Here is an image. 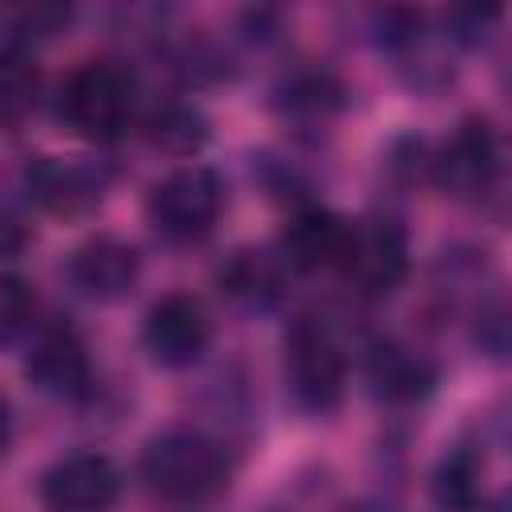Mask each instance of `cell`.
Masks as SVG:
<instances>
[{
    "label": "cell",
    "instance_id": "obj_1",
    "mask_svg": "<svg viewBox=\"0 0 512 512\" xmlns=\"http://www.w3.org/2000/svg\"><path fill=\"white\" fill-rule=\"evenodd\" d=\"M140 480L168 508H200L224 492L228 456L200 428H164L140 452Z\"/></svg>",
    "mask_w": 512,
    "mask_h": 512
},
{
    "label": "cell",
    "instance_id": "obj_2",
    "mask_svg": "<svg viewBox=\"0 0 512 512\" xmlns=\"http://www.w3.org/2000/svg\"><path fill=\"white\" fill-rule=\"evenodd\" d=\"M348 384V356L336 332L316 320L300 316L284 332V388L288 400L308 416H328L340 408Z\"/></svg>",
    "mask_w": 512,
    "mask_h": 512
},
{
    "label": "cell",
    "instance_id": "obj_3",
    "mask_svg": "<svg viewBox=\"0 0 512 512\" xmlns=\"http://www.w3.org/2000/svg\"><path fill=\"white\" fill-rule=\"evenodd\" d=\"M136 104V80L116 60H88L60 88V116L88 140H116Z\"/></svg>",
    "mask_w": 512,
    "mask_h": 512
},
{
    "label": "cell",
    "instance_id": "obj_4",
    "mask_svg": "<svg viewBox=\"0 0 512 512\" xmlns=\"http://www.w3.org/2000/svg\"><path fill=\"white\" fill-rule=\"evenodd\" d=\"M224 212V180L204 164H184L168 172L148 192V220L172 244L204 240Z\"/></svg>",
    "mask_w": 512,
    "mask_h": 512
},
{
    "label": "cell",
    "instance_id": "obj_5",
    "mask_svg": "<svg viewBox=\"0 0 512 512\" xmlns=\"http://www.w3.org/2000/svg\"><path fill=\"white\" fill-rule=\"evenodd\" d=\"M432 180L456 200H480L500 180V136L488 116H464L428 164Z\"/></svg>",
    "mask_w": 512,
    "mask_h": 512
},
{
    "label": "cell",
    "instance_id": "obj_6",
    "mask_svg": "<svg viewBox=\"0 0 512 512\" xmlns=\"http://www.w3.org/2000/svg\"><path fill=\"white\" fill-rule=\"evenodd\" d=\"M348 284L364 296H388L408 276V236L392 216H368L352 224L348 252L340 260Z\"/></svg>",
    "mask_w": 512,
    "mask_h": 512
},
{
    "label": "cell",
    "instance_id": "obj_7",
    "mask_svg": "<svg viewBox=\"0 0 512 512\" xmlns=\"http://www.w3.org/2000/svg\"><path fill=\"white\" fill-rule=\"evenodd\" d=\"M120 484V468L104 452H72L40 472V504L48 512H108Z\"/></svg>",
    "mask_w": 512,
    "mask_h": 512
},
{
    "label": "cell",
    "instance_id": "obj_8",
    "mask_svg": "<svg viewBox=\"0 0 512 512\" xmlns=\"http://www.w3.org/2000/svg\"><path fill=\"white\" fill-rule=\"evenodd\" d=\"M140 340L160 368H192L212 340V320L196 296L168 292L148 308Z\"/></svg>",
    "mask_w": 512,
    "mask_h": 512
},
{
    "label": "cell",
    "instance_id": "obj_9",
    "mask_svg": "<svg viewBox=\"0 0 512 512\" xmlns=\"http://www.w3.org/2000/svg\"><path fill=\"white\" fill-rule=\"evenodd\" d=\"M28 196L52 216H84L108 192V168L80 156H36L24 168Z\"/></svg>",
    "mask_w": 512,
    "mask_h": 512
},
{
    "label": "cell",
    "instance_id": "obj_10",
    "mask_svg": "<svg viewBox=\"0 0 512 512\" xmlns=\"http://www.w3.org/2000/svg\"><path fill=\"white\" fill-rule=\"evenodd\" d=\"M24 376L44 392V396H56V400H80L92 392V360H88V348L80 340L76 328L68 324H56V328H44L28 356H24Z\"/></svg>",
    "mask_w": 512,
    "mask_h": 512
},
{
    "label": "cell",
    "instance_id": "obj_11",
    "mask_svg": "<svg viewBox=\"0 0 512 512\" xmlns=\"http://www.w3.org/2000/svg\"><path fill=\"white\" fill-rule=\"evenodd\" d=\"M68 280L80 296L112 304L120 296H128L140 280V252L108 232L88 236L72 256H68Z\"/></svg>",
    "mask_w": 512,
    "mask_h": 512
},
{
    "label": "cell",
    "instance_id": "obj_12",
    "mask_svg": "<svg viewBox=\"0 0 512 512\" xmlns=\"http://www.w3.org/2000/svg\"><path fill=\"white\" fill-rule=\"evenodd\" d=\"M352 240V220H344L332 208H296L280 236V256L288 268L320 272L340 268Z\"/></svg>",
    "mask_w": 512,
    "mask_h": 512
},
{
    "label": "cell",
    "instance_id": "obj_13",
    "mask_svg": "<svg viewBox=\"0 0 512 512\" xmlns=\"http://www.w3.org/2000/svg\"><path fill=\"white\" fill-rule=\"evenodd\" d=\"M364 380L384 404H416L436 388V364L400 340H372L364 348Z\"/></svg>",
    "mask_w": 512,
    "mask_h": 512
},
{
    "label": "cell",
    "instance_id": "obj_14",
    "mask_svg": "<svg viewBox=\"0 0 512 512\" xmlns=\"http://www.w3.org/2000/svg\"><path fill=\"white\" fill-rule=\"evenodd\" d=\"M216 284H220V292L236 308H244V312H268L288 292V264H284L280 252H268V248H236L220 264Z\"/></svg>",
    "mask_w": 512,
    "mask_h": 512
},
{
    "label": "cell",
    "instance_id": "obj_15",
    "mask_svg": "<svg viewBox=\"0 0 512 512\" xmlns=\"http://www.w3.org/2000/svg\"><path fill=\"white\" fill-rule=\"evenodd\" d=\"M272 96L276 108L292 120H328L344 104V84L328 68H292Z\"/></svg>",
    "mask_w": 512,
    "mask_h": 512
},
{
    "label": "cell",
    "instance_id": "obj_16",
    "mask_svg": "<svg viewBox=\"0 0 512 512\" xmlns=\"http://www.w3.org/2000/svg\"><path fill=\"white\" fill-rule=\"evenodd\" d=\"M480 476L484 460L472 448H452L436 460L428 476V496L440 512H476L480 508Z\"/></svg>",
    "mask_w": 512,
    "mask_h": 512
},
{
    "label": "cell",
    "instance_id": "obj_17",
    "mask_svg": "<svg viewBox=\"0 0 512 512\" xmlns=\"http://www.w3.org/2000/svg\"><path fill=\"white\" fill-rule=\"evenodd\" d=\"M148 140L172 156H188L208 140V120L200 108L168 100L148 116Z\"/></svg>",
    "mask_w": 512,
    "mask_h": 512
},
{
    "label": "cell",
    "instance_id": "obj_18",
    "mask_svg": "<svg viewBox=\"0 0 512 512\" xmlns=\"http://www.w3.org/2000/svg\"><path fill=\"white\" fill-rule=\"evenodd\" d=\"M36 96H40V72H36V64L20 48L0 52V124L24 120L36 108Z\"/></svg>",
    "mask_w": 512,
    "mask_h": 512
},
{
    "label": "cell",
    "instance_id": "obj_19",
    "mask_svg": "<svg viewBox=\"0 0 512 512\" xmlns=\"http://www.w3.org/2000/svg\"><path fill=\"white\" fill-rule=\"evenodd\" d=\"M72 20L68 4H24V8H0V28L12 44H40L64 32Z\"/></svg>",
    "mask_w": 512,
    "mask_h": 512
},
{
    "label": "cell",
    "instance_id": "obj_20",
    "mask_svg": "<svg viewBox=\"0 0 512 512\" xmlns=\"http://www.w3.org/2000/svg\"><path fill=\"white\" fill-rule=\"evenodd\" d=\"M36 320V292L24 276L0 272V348L20 340Z\"/></svg>",
    "mask_w": 512,
    "mask_h": 512
},
{
    "label": "cell",
    "instance_id": "obj_21",
    "mask_svg": "<svg viewBox=\"0 0 512 512\" xmlns=\"http://www.w3.org/2000/svg\"><path fill=\"white\" fill-rule=\"evenodd\" d=\"M368 32L384 52H412L424 36V16L416 8H376L368 16Z\"/></svg>",
    "mask_w": 512,
    "mask_h": 512
},
{
    "label": "cell",
    "instance_id": "obj_22",
    "mask_svg": "<svg viewBox=\"0 0 512 512\" xmlns=\"http://www.w3.org/2000/svg\"><path fill=\"white\" fill-rule=\"evenodd\" d=\"M496 20H500V8H480V4H460V8H448L444 12L448 40H456L464 48H480L492 36Z\"/></svg>",
    "mask_w": 512,
    "mask_h": 512
},
{
    "label": "cell",
    "instance_id": "obj_23",
    "mask_svg": "<svg viewBox=\"0 0 512 512\" xmlns=\"http://www.w3.org/2000/svg\"><path fill=\"white\" fill-rule=\"evenodd\" d=\"M472 340H476V348L488 352L492 360H504V356H508V312H504L500 300H492V304H484V308L476 312V332H472Z\"/></svg>",
    "mask_w": 512,
    "mask_h": 512
},
{
    "label": "cell",
    "instance_id": "obj_24",
    "mask_svg": "<svg viewBox=\"0 0 512 512\" xmlns=\"http://www.w3.org/2000/svg\"><path fill=\"white\" fill-rule=\"evenodd\" d=\"M8 444H12V404H8V396L0 392V456L8 452Z\"/></svg>",
    "mask_w": 512,
    "mask_h": 512
},
{
    "label": "cell",
    "instance_id": "obj_25",
    "mask_svg": "<svg viewBox=\"0 0 512 512\" xmlns=\"http://www.w3.org/2000/svg\"><path fill=\"white\" fill-rule=\"evenodd\" d=\"M344 512H396V508L384 504V500H356V504H348Z\"/></svg>",
    "mask_w": 512,
    "mask_h": 512
}]
</instances>
